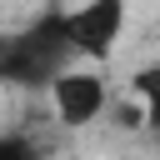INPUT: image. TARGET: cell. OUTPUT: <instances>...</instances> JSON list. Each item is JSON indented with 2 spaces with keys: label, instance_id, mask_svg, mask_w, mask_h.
<instances>
[{
  "label": "cell",
  "instance_id": "obj_4",
  "mask_svg": "<svg viewBox=\"0 0 160 160\" xmlns=\"http://www.w3.org/2000/svg\"><path fill=\"white\" fill-rule=\"evenodd\" d=\"M130 100L140 105L145 130L160 135V60H150V65H140V70L130 75Z\"/></svg>",
  "mask_w": 160,
  "mask_h": 160
},
{
  "label": "cell",
  "instance_id": "obj_2",
  "mask_svg": "<svg viewBox=\"0 0 160 160\" xmlns=\"http://www.w3.org/2000/svg\"><path fill=\"white\" fill-rule=\"evenodd\" d=\"M65 35L75 45L80 60L90 65H105L125 35V0H80V5H65Z\"/></svg>",
  "mask_w": 160,
  "mask_h": 160
},
{
  "label": "cell",
  "instance_id": "obj_1",
  "mask_svg": "<svg viewBox=\"0 0 160 160\" xmlns=\"http://www.w3.org/2000/svg\"><path fill=\"white\" fill-rule=\"evenodd\" d=\"M70 65H80V55L65 35V5L40 10L20 30H0V85L50 90V80Z\"/></svg>",
  "mask_w": 160,
  "mask_h": 160
},
{
  "label": "cell",
  "instance_id": "obj_5",
  "mask_svg": "<svg viewBox=\"0 0 160 160\" xmlns=\"http://www.w3.org/2000/svg\"><path fill=\"white\" fill-rule=\"evenodd\" d=\"M0 160H45V150L25 130H0Z\"/></svg>",
  "mask_w": 160,
  "mask_h": 160
},
{
  "label": "cell",
  "instance_id": "obj_3",
  "mask_svg": "<svg viewBox=\"0 0 160 160\" xmlns=\"http://www.w3.org/2000/svg\"><path fill=\"white\" fill-rule=\"evenodd\" d=\"M110 105V85L100 70H85V65H70L50 80V110L60 125L80 130V125H95Z\"/></svg>",
  "mask_w": 160,
  "mask_h": 160
}]
</instances>
